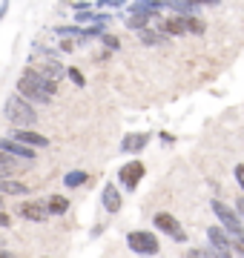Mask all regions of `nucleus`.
Wrapping results in <instances>:
<instances>
[{
  "instance_id": "obj_36",
  "label": "nucleus",
  "mask_w": 244,
  "mask_h": 258,
  "mask_svg": "<svg viewBox=\"0 0 244 258\" xmlns=\"http://www.w3.org/2000/svg\"><path fill=\"white\" fill-rule=\"evenodd\" d=\"M158 3H161V6H164V9H167V6H169V3H172V0H158Z\"/></svg>"
},
{
  "instance_id": "obj_11",
  "label": "nucleus",
  "mask_w": 244,
  "mask_h": 258,
  "mask_svg": "<svg viewBox=\"0 0 244 258\" xmlns=\"http://www.w3.org/2000/svg\"><path fill=\"white\" fill-rule=\"evenodd\" d=\"M150 132H127L121 138V152L124 155H141L144 149L150 147Z\"/></svg>"
},
{
  "instance_id": "obj_19",
  "label": "nucleus",
  "mask_w": 244,
  "mask_h": 258,
  "mask_svg": "<svg viewBox=\"0 0 244 258\" xmlns=\"http://www.w3.org/2000/svg\"><path fill=\"white\" fill-rule=\"evenodd\" d=\"M86 181H89V172H84V169H69V172L64 175L66 189H78V186H84Z\"/></svg>"
},
{
  "instance_id": "obj_35",
  "label": "nucleus",
  "mask_w": 244,
  "mask_h": 258,
  "mask_svg": "<svg viewBox=\"0 0 244 258\" xmlns=\"http://www.w3.org/2000/svg\"><path fill=\"white\" fill-rule=\"evenodd\" d=\"M161 141H164V144H175V138H172L169 132H161Z\"/></svg>"
},
{
  "instance_id": "obj_32",
  "label": "nucleus",
  "mask_w": 244,
  "mask_h": 258,
  "mask_svg": "<svg viewBox=\"0 0 244 258\" xmlns=\"http://www.w3.org/2000/svg\"><path fill=\"white\" fill-rule=\"evenodd\" d=\"M9 9H12V0H0V23L6 20V15H9Z\"/></svg>"
},
{
  "instance_id": "obj_29",
  "label": "nucleus",
  "mask_w": 244,
  "mask_h": 258,
  "mask_svg": "<svg viewBox=\"0 0 244 258\" xmlns=\"http://www.w3.org/2000/svg\"><path fill=\"white\" fill-rule=\"evenodd\" d=\"M233 178H235V184L241 186V192H244V161H241V164H235V169H233Z\"/></svg>"
},
{
  "instance_id": "obj_38",
  "label": "nucleus",
  "mask_w": 244,
  "mask_h": 258,
  "mask_svg": "<svg viewBox=\"0 0 244 258\" xmlns=\"http://www.w3.org/2000/svg\"><path fill=\"white\" fill-rule=\"evenodd\" d=\"M0 244H3V238H0Z\"/></svg>"
},
{
  "instance_id": "obj_3",
  "label": "nucleus",
  "mask_w": 244,
  "mask_h": 258,
  "mask_svg": "<svg viewBox=\"0 0 244 258\" xmlns=\"http://www.w3.org/2000/svg\"><path fill=\"white\" fill-rule=\"evenodd\" d=\"M210 210H213V215L218 218V224L227 230V235H230V238H235V235H241V232H244L241 215H238L230 204L218 201V198H210Z\"/></svg>"
},
{
  "instance_id": "obj_9",
  "label": "nucleus",
  "mask_w": 244,
  "mask_h": 258,
  "mask_svg": "<svg viewBox=\"0 0 244 258\" xmlns=\"http://www.w3.org/2000/svg\"><path fill=\"white\" fill-rule=\"evenodd\" d=\"M29 66H35L40 75H46V78H55V81H64V78H66V66L60 63V57H40V55H32Z\"/></svg>"
},
{
  "instance_id": "obj_5",
  "label": "nucleus",
  "mask_w": 244,
  "mask_h": 258,
  "mask_svg": "<svg viewBox=\"0 0 244 258\" xmlns=\"http://www.w3.org/2000/svg\"><path fill=\"white\" fill-rule=\"evenodd\" d=\"M152 227L158 232H164V235H169V238L175 241V244H187V232H184V227H181V221L172 215V212H155L152 215Z\"/></svg>"
},
{
  "instance_id": "obj_20",
  "label": "nucleus",
  "mask_w": 244,
  "mask_h": 258,
  "mask_svg": "<svg viewBox=\"0 0 244 258\" xmlns=\"http://www.w3.org/2000/svg\"><path fill=\"white\" fill-rule=\"evenodd\" d=\"M124 18V26L127 29H132V32H138V29H144V26H150V15H121Z\"/></svg>"
},
{
  "instance_id": "obj_10",
  "label": "nucleus",
  "mask_w": 244,
  "mask_h": 258,
  "mask_svg": "<svg viewBox=\"0 0 244 258\" xmlns=\"http://www.w3.org/2000/svg\"><path fill=\"white\" fill-rule=\"evenodd\" d=\"M9 135H12L15 141H20V144L32 147V149H46V147H49V138H46V135H40V132H38L35 126H23V129L15 126V129L9 132Z\"/></svg>"
},
{
  "instance_id": "obj_37",
  "label": "nucleus",
  "mask_w": 244,
  "mask_h": 258,
  "mask_svg": "<svg viewBox=\"0 0 244 258\" xmlns=\"http://www.w3.org/2000/svg\"><path fill=\"white\" fill-rule=\"evenodd\" d=\"M0 210H3V195H0Z\"/></svg>"
},
{
  "instance_id": "obj_17",
  "label": "nucleus",
  "mask_w": 244,
  "mask_h": 258,
  "mask_svg": "<svg viewBox=\"0 0 244 258\" xmlns=\"http://www.w3.org/2000/svg\"><path fill=\"white\" fill-rule=\"evenodd\" d=\"M46 210H49V215L52 218H60V215H66L69 212V198L66 195H49L46 198Z\"/></svg>"
},
{
  "instance_id": "obj_1",
  "label": "nucleus",
  "mask_w": 244,
  "mask_h": 258,
  "mask_svg": "<svg viewBox=\"0 0 244 258\" xmlns=\"http://www.w3.org/2000/svg\"><path fill=\"white\" fill-rule=\"evenodd\" d=\"M57 83L60 81L40 75L35 66H26L23 75L18 78V83H15V92L23 95V98H26L29 103H35V106H49L57 95Z\"/></svg>"
},
{
  "instance_id": "obj_15",
  "label": "nucleus",
  "mask_w": 244,
  "mask_h": 258,
  "mask_svg": "<svg viewBox=\"0 0 244 258\" xmlns=\"http://www.w3.org/2000/svg\"><path fill=\"white\" fill-rule=\"evenodd\" d=\"M95 9V6H92ZM92 9H81L75 12L72 18H75V23H81V26H89V23H109V20L115 18V15H109V12H92Z\"/></svg>"
},
{
  "instance_id": "obj_13",
  "label": "nucleus",
  "mask_w": 244,
  "mask_h": 258,
  "mask_svg": "<svg viewBox=\"0 0 244 258\" xmlns=\"http://www.w3.org/2000/svg\"><path fill=\"white\" fill-rule=\"evenodd\" d=\"M101 207L109 215H115V212H121V207H124V198H121V189L109 181V184H103V189H101Z\"/></svg>"
},
{
  "instance_id": "obj_23",
  "label": "nucleus",
  "mask_w": 244,
  "mask_h": 258,
  "mask_svg": "<svg viewBox=\"0 0 244 258\" xmlns=\"http://www.w3.org/2000/svg\"><path fill=\"white\" fill-rule=\"evenodd\" d=\"M98 40H101V43H103L106 49H109V52H118V49H121V40H118V37H115L112 32H106V29L101 32V37H98Z\"/></svg>"
},
{
  "instance_id": "obj_8",
  "label": "nucleus",
  "mask_w": 244,
  "mask_h": 258,
  "mask_svg": "<svg viewBox=\"0 0 244 258\" xmlns=\"http://www.w3.org/2000/svg\"><path fill=\"white\" fill-rule=\"evenodd\" d=\"M207 244L213 249H218L221 258L233 255V241H230V235H227V230L221 224H210V227H207Z\"/></svg>"
},
{
  "instance_id": "obj_2",
  "label": "nucleus",
  "mask_w": 244,
  "mask_h": 258,
  "mask_svg": "<svg viewBox=\"0 0 244 258\" xmlns=\"http://www.w3.org/2000/svg\"><path fill=\"white\" fill-rule=\"evenodd\" d=\"M3 118L9 120L12 126H38V109L35 103H29L23 95L12 92L6 101H3Z\"/></svg>"
},
{
  "instance_id": "obj_31",
  "label": "nucleus",
  "mask_w": 244,
  "mask_h": 258,
  "mask_svg": "<svg viewBox=\"0 0 244 258\" xmlns=\"http://www.w3.org/2000/svg\"><path fill=\"white\" fill-rule=\"evenodd\" d=\"M190 6H196V9H201V6H221V0H187Z\"/></svg>"
},
{
  "instance_id": "obj_6",
  "label": "nucleus",
  "mask_w": 244,
  "mask_h": 258,
  "mask_svg": "<svg viewBox=\"0 0 244 258\" xmlns=\"http://www.w3.org/2000/svg\"><path fill=\"white\" fill-rule=\"evenodd\" d=\"M15 212H18V218L32 221V224H43V221L52 218L49 210H46V201H40V198H26V201H20L18 207H15Z\"/></svg>"
},
{
  "instance_id": "obj_34",
  "label": "nucleus",
  "mask_w": 244,
  "mask_h": 258,
  "mask_svg": "<svg viewBox=\"0 0 244 258\" xmlns=\"http://www.w3.org/2000/svg\"><path fill=\"white\" fill-rule=\"evenodd\" d=\"M233 210L241 215V221H244V195H238V198H235V207H233Z\"/></svg>"
},
{
  "instance_id": "obj_18",
  "label": "nucleus",
  "mask_w": 244,
  "mask_h": 258,
  "mask_svg": "<svg viewBox=\"0 0 244 258\" xmlns=\"http://www.w3.org/2000/svg\"><path fill=\"white\" fill-rule=\"evenodd\" d=\"M0 195H29V186L23 181H15L12 175L0 178Z\"/></svg>"
},
{
  "instance_id": "obj_21",
  "label": "nucleus",
  "mask_w": 244,
  "mask_h": 258,
  "mask_svg": "<svg viewBox=\"0 0 244 258\" xmlns=\"http://www.w3.org/2000/svg\"><path fill=\"white\" fill-rule=\"evenodd\" d=\"M0 169H3L6 175H15V172H18V158L0 149Z\"/></svg>"
},
{
  "instance_id": "obj_14",
  "label": "nucleus",
  "mask_w": 244,
  "mask_h": 258,
  "mask_svg": "<svg viewBox=\"0 0 244 258\" xmlns=\"http://www.w3.org/2000/svg\"><path fill=\"white\" fill-rule=\"evenodd\" d=\"M161 12H164V6H161L158 0H132L124 15H150V18H161Z\"/></svg>"
},
{
  "instance_id": "obj_7",
  "label": "nucleus",
  "mask_w": 244,
  "mask_h": 258,
  "mask_svg": "<svg viewBox=\"0 0 244 258\" xmlns=\"http://www.w3.org/2000/svg\"><path fill=\"white\" fill-rule=\"evenodd\" d=\"M144 172H147V166L135 158V161H130V164H124L121 169H118V181H121V186L127 192H132V189H138V184L144 181Z\"/></svg>"
},
{
  "instance_id": "obj_4",
  "label": "nucleus",
  "mask_w": 244,
  "mask_h": 258,
  "mask_svg": "<svg viewBox=\"0 0 244 258\" xmlns=\"http://www.w3.org/2000/svg\"><path fill=\"white\" fill-rule=\"evenodd\" d=\"M127 247H130L135 255H158L161 241H158V235L150 232V230H132V232H127Z\"/></svg>"
},
{
  "instance_id": "obj_12",
  "label": "nucleus",
  "mask_w": 244,
  "mask_h": 258,
  "mask_svg": "<svg viewBox=\"0 0 244 258\" xmlns=\"http://www.w3.org/2000/svg\"><path fill=\"white\" fill-rule=\"evenodd\" d=\"M0 149H3V152H9V155H15L18 161H35V158H38V149L20 144V141H15L12 135L0 138Z\"/></svg>"
},
{
  "instance_id": "obj_24",
  "label": "nucleus",
  "mask_w": 244,
  "mask_h": 258,
  "mask_svg": "<svg viewBox=\"0 0 244 258\" xmlns=\"http://www.w3.org/2000/svg\"><path fill=\"white\" fill-rule=\"evenodd\" d=\"M187 255H193V258H210V255H218V249H213L210 244H207V247H190ZM218 258H221V255H218Z\"/></svg>"
},
{
  "instance_id": "obj_28",
  "label": "nucleus",
  "mask_w": 244,
  "mask_h": 258,
  "mask_svg": "<svg viewBox=\"0 0 244 258\" xmlns=\"http://www.w3.org/2000/svg\"><path fill=\"white\" fill-rule=\"evenodd\" d=\"M230 241H233V255H244V232L235 235V238H230Z\"/></svg>"
},
{
  "instance_id": "obj_30",
  "label": "nucleus",
  "mask_w": 244,
  "mask_h": 258,
  "mask_svg": "<svg viewBox=\"0 0 244 258\" xmlns=\"http://www.w3.org/2000/svg\"><path fill=\"white\" fill-rule=\"evenodd\" d=\"M95 3H89V0H69V9H75V12H81V9H92Z\"/></svg>"
},
{
  "instance_id": "obj_27",
  "label": "nucleus",
  "mask_w": 244,
  "mask_h": 258,
  "mask_svg": "<svg viewBox=\"0 0 244 258\" xmlns=\"http://www.w3.org/2000/svg\"><path fill=\"white\" fill-rule=\"evenodd\" d=\"M95 6L98 9H121L124 0H95Z\"/></svg>"
},
{
  "instance_id": "obj_25",
  "label": "nucleus",
  "mask_w": 244,
  "mask_h": 258,
  "mask_svg": "<svg viewBox=\"0 0 244 258\" xmlns=\"http://www.w3.org/2000/svg\"><path fill=\"white\" fill-rule=\"evenodd\" d=\"M66 78L75 83V86H86V78H84V72L81 69H75V66H66Z\"/></svg>"
},
{
  "instance_id": "obj_26",
  "label": "nucleus",
  "mask_w": 244,
  "mask_h": 258,
  "mask_svg": "<svg viewBox=\"0 0 244 258\" xmlns=\"http://www.w3.org/2000/svg\"><path fill=\"white\" fill-rule=\"evenodd\" d=\"M75 40L72 37H57V52H75Z\"/></svg>"
},
{
  "instance_id": "obj_22",
  "label": "nucleus",
  "mask_w": 244,
  "mask_h": 258,
  "mask_svg": "<svg viewBox=\"0 0 244 258\" xmlns=\"http://www.w3.org/2000/svg\"><path fill=\"white\" fill-rule=\"evenodd\" d=\"M184 23H187V35H204V32H207L204 20L198 18V15H190V18H184Z\"/></svg>"
},
{
  "instance_id": "obj_33",
  "label": "nucleus",
  "mask_w": 244,
  "mask_h": 258,
  "mask_svg": "<svg viewBox=\"0 0 244 258\" xmlns=\"http://www.w3.org/2000/svg\"><path fill=\"white\" fill-rule=\"evenodd\" d=\"M9 227H12V215L0 210V230H9Z\"/></svg>"
},
{
  "instance_id": "obj_16",
  "label": "nucleus",
  "mask_w": 244,
  "mask_h": 258,
  "mask_svg": "<svg viewBox=\"0 0 244 258\" xmlns=\"http://www.w3.org/2000/svg\"><path fill=\"white\" fill-rule=\"evenodd\" d=\"M135 37L141 40L144 46H167V40H169L167 35H161L158 29H152V26H144V29H138V32H135Z\"/></svg>"
}]
</instances>
